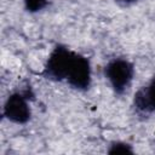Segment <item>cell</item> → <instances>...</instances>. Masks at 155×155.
<instances>
[{
	"label": "cell",
	"mask_w": 155,
	"mask_h": 155,
	"mask_svg": "<svg viewBox=\"0 0 155 155\" xmlns=\"http://www.w3.org/2000/svg\"><path fill=\"white\" fill-rule=\"evenodd\" d=\"M104 74L113 90L117 94H122L132 81L134 69L130 61L124 58H115L105 65Z\"/></svg>",
	"instance_id": "obj_1"
},
{
	"label": "cell",
	"mask_w": 155,
	"mask_h": 155,
	"mask_svg": "<svg viewBox=\"0 0 155 155\" xmlns=\"http://www.w3.org/2000/svg\"><path fill=\"white\" fill-rule=\"evenodd\" d=\"M73 54H74V51L68 50L65 46L57 45L51 52L46 62L42 75L46 79H50L53 81H61L67 79L68 71L71 64Z\"/></svg>",
	"instance_id": "obj_2"
},
{
	"label": "cell",
	"mask_w": 155,
	"mask_h": 155,
	"mask_svg": "<svg viewBox=\"0 0 155 155\" xmlns=\"http://www.w3.org/2000/svg\"><path fill=\"white\" fill-rule=\"evenodd\" d=\"M68 84L76 90H87L91 84V65L90 61L80 53L74 52L71 64L65 79Z\"/></svg>",
	"instance_id": "obj_3"
},
{
	"label": "cell",
	"mask_w": 155,
	"mask_h": 155,
	"mask_svg": "<svg viewBox=\"0 0 155 155\" xmlns=\"http://www.w3.org/2000/svg\"><path fill=\"white\" fill-rule=\"evenodd\" d=\"M28 92L12 93L4 104V116L15 124H25L30 119Z\"/></svg>",
	"instance_id": "obj_4"
},
{
	"label": "cell",
	"mask_w": 155,
	"mask_h": 155,
	"mask_svg": "<svg viewBox=\"0 0 155 155\" xmlns=\"http://www.w3.org/2000/svg\"><path fill=\"white\" fill-rule=\"evenodd\" d=\"M134 107L140 113H154L155 111V76L150 82L138 90L133 98Z\"/></svg>",
	"instance_id": "obj_5"
},
{
	"label": "cell",
	"mask_w": 155,
	"mask_h": 155,
	"mask_svg": "<svg viewBox=\"0 0 155 155\" xmlns=\"http://www.w3.org/2000/svg\"><path fill=\"white\" fill-rule=\"evenodd\" d=\"M109 154H132L133 153V149L131 145L126 144V143H122V142H115L110 145L109 150H108Z\"/></svg>",
	"instance_id": "obj_6"
},
{
	"label": "cell",
	"mask_w": 155,
	"mask_h": 155,
	"mask_svg": "<svg viewBox=\"0 0 155 155\" xmlns=\"http://www.w3.org/2000/svg\"><path fill=\"white\" fill-rule=\"evenodd\" d=\"M23 1L25 10L29 12H38L44 7H46V5L48 4V0H23Z\"/></svg>",
	"instance_id": "obj_7"
},
{
	"label": "cell",
	"mask_w": 155,
	"mask_h": 155,
	"mask_svg": "<svg viewBox=\"0 0 155 155\" xmlns=\"http://www.w3.org/2000/svg\"><path fill=\"white\" fill-rule=\"evenodd\" d=\"M125 4H132V2H136L137 0H122Z\"/></svg>",
	"instance_id": "obj_8"
}]
</instances>
